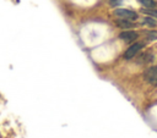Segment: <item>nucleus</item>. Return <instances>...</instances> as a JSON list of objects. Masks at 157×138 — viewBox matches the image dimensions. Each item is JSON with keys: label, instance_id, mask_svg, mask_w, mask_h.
I'll use <instances>...</instances> for the list:
<instances>
[{"label": "nucleus", "instance_id": "f257e3e1", "mask_svg": "<svg viewBox=\"0 0 157 138\" xmlns=\"http://www.w3.org/2000/svg\"><path fill=\"white\" fill-rule=\"evenodd\" d=\"M113 13L119 18H125V20H130V21H135L139 17V15L135 11L129 10V9H115Z\"/></svg>", "mask_w": 157, "mask_h": 138}, {"label": "nucleus", "instance_id": "f03ea898", "mask_svg": "<svg viewBox=\"0 0 157 138\" xmlns=\"http://www.w3.org/2000/svg\"><path fill=\"white\" fill-rule=\"evenodd\" d=\"M144 43L142 42H136V43H134L132 45H130L128 49H126V51L124 53V59L125 60H130V59H132L142 48H144Z\"/></svg>", "mask_w": 157, "mask_h": 138}, {"label": "nucleus", "instance_id": "7ed1b4c3", "mask_svg": "<svg viewBox=\"0 0 157 138\" xmlns=\"http://www.w3.org/2000/svg\"><path fill=\"white\" fill-rule=\"evenodd\" d=\"M144 76H145V79H146L150 84L157 85V65L148 67V68L145 71Z\"/></svg>", "mask_w": 157, "mask_h": 138}, {"label": "nucleus", "instance_id": "20e7f679", "mask_svg": "<svg viewBox=\"0 0 157 138\" xmlns=\"http://www.w3.org/2000/svg\"><path fill=\"white\" fill-rule=\"evenodd\" d=\"M137 37H139V34H137V32H135V31H123V32L119 34V38H120L121 40H124L125 43H131V42L136 40Z\"/></svg>", "mask_w": 157, "mask_h": 138}, {"label": "nucleus", "instance_id": "39448f33", "mask_svg": "<svg viewBox=\"0 0 157 138\" xmlns=\"http://www.w3.org/2000/svg\"><path fill=\"white\" fill-rule=\"evenodd\" d=\"M115 23H117L118 27H120V28H123V29H130V28L135 27V24L132 23V21L125 20V18H118V20L115 21Z\"/></svg>", "mask_w": 157, "mask_h": 138}, {"label": "nucleus", "instance_id": "423d86ee", "mask_svg": "<svg viewBox=\"0 0 157 138\" xmlns=\"http://www.w3.org/2000/svg\"><path fill=\"white\" fill-rule=\"evenodd\" d=\"M142 6H145L146 9H152L156 6V1L155 0H137Z\"/></svg>", "mask_w": 157, "mask_h": 138}, {"label": "nucleus", "instance_id": "0eeeda50", "mask_svg": "<svg viewBox=\"0 0 157 138\" xmlns=\"http://www.w3.org/2000/svg\"><path fill=\"white\" fill-rule=\"evenodd\" d=\"M145 15H147V16H151V17H156L157 18V9H155V7H152V9H144V10H141Z\"/></svg>", "mask_w": 157, "mask_h": 138}, {"label": "nucleus", "instance_id": "6e6552de", "mask_svg": "<svg viewBox=\"0 0 157 138\" xmlns=\"http://www.w3.org/2000/svg\"><path fill=\"white\" fill-rule=\"evenodd\" d=\"M146 35H147V39H150V40L157 39V32L156 31H147L146 32Z\"/></svg>", "mask_w": 157, "mask_h": 138}, {"label": "nucleus", "instance_id": "1a4fd4ad", "mask_svg": "<svg viewBox=\"0 0 157 138\" xmlns=\"http://www.w3.org/2000/svg\"><path fill=\"white\" fill-rule=\"evenodd\" d=\"M142 23L144 24H148V26H156V21L152 20V17H145Z\"/></svg>", "mask_w": 157, "mask_h": 138}]
</instances>
